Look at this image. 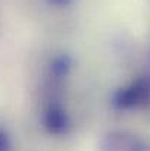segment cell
Here are the masks:
<instances>
[{"mask_svg":"<svg viewBox=\"0 0 150 151\" xmlns=\"http://www.w3.org/2000/svg\"><path fill=\"white\" fill-rule=\"evenodd\" d=\"M0 151H10V139L4 131L0 129Z\"/></svg>","mask_w":150,"mask_h":151,"instance_id":"cell-2","label":"cell"},{"mask_svg":"<svg viewBox=\"0 0 150 151\" xmlns=\"http://www.w3.org/2000/svg\"><path fill=\"white\" fill-rule=\"evenodd\" d=\"M150 103V78H138L121 88L116 94V104L122 109L146 106Z\"/></svg>","mask_w":150,"mask_h":151,"instance_id":"cell-1","label":"cell"}]
</instances>
